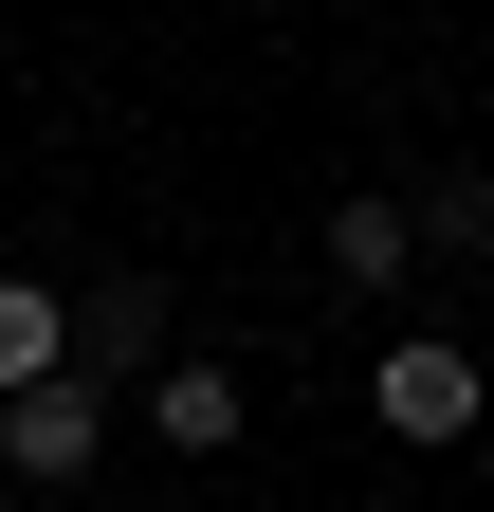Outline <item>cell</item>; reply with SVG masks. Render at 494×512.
Returning <instances> with one entry per match:
<instances>
[{
  "instance_id": "6da1fadb",
  "label": "cell",
  "mask_w": 494,
  "mask_h": 512,
  "mask_svg": "<svg viewBox=\"0 0 494 512\" xmlns=\"http://www.w3.org/2000/svg\"><path fill=\"white\" fill-rule=\"evenodd\" d=\"M92 458H110V403H92V384L0 403V476H37V494H55V476H92Z\"/></svg>"
},
{
  "instance_id": "7a4b0ae2",
  "label": "cell",
  "mask_w": 494,
  "mask_h": 512,
  "mask_svg": "<svg viewBox=\"0 0 494 512\" xmlns=\"http://www.w3.org/2000/svg\"><path fill=\"white\" fill-rule=\"evenodd\" d=\"M366 403H385V439H476V348H385V384H366Z\"/></svg>"
},
{
  "instance_id": "52a82bcc",
  "label": "cell",
  "mask_w": 494,
  "mask_h": 512,
  "mask_svg": "<svg viewBox=\"0 0 494 512\" xmlns=\"http://www.w3.org/2000/svg\"><path fill=\"white\" fill-rule=\"evenodd\" d=\"M403 220H421V238H476V256H494V165H440V183H421Z\"/></svg>"
},
{
  "instance_id": "3957f363",
  "label": "cell",
  "mask_w": 494,
  "mask_h": 512,
  "mask_svg": "<svg viewBox=\"0 0 494 512\" xmlns=\"http://www.w3.org/2000/svg\"><path fill=\"white\" fill-rule=\"evenodd\" d=\"M147 366H165V311H147V275H92V293H74V384L110 403V384H147Z\"/></svg>"
},
{
  "instance_id": "277c9868",
  "label": "cell",
  "mask_w": 494,
  "mask_h": 512,
  "mask_svg": "<svg viewBox=\"0 0 494 512\" xmlns=\"http://www.w3.org/2000/svg\"><path fill=\"white\" fill-rule=\"evenodd\" d=\"M37 384H74V293L0 275V403H37Z\"/></svg>"
},
{
  "instance_id": "8992f818",
  "label": "cell",
  "mask_w": 494,
  "mask_h": 512,
  "mask_svg": "<svg viewBox=\"0 0 494 512\" xmlns=\"http://www.w3.org/2000/svg\"><path fill=\"white\" fill-rule=\"evenodd\" d=\"M403 256H421L403 202H330V275H348V293H403Z\"/></svg>"
},
{
  "instance_id": "5b68a950",
  "label": "cell",
  "mask_w": 494,
  "mask_h": 512,
  "mask_svg": "<svg viewBox=\"0 0 494 512\" xmlns=\"http://www.w3.org/2000/svg\"><path fill=\"white\" fill-rule=\"evenodd\" d=\"M147 439H183V458H220V439H238V366L165 348V366H147Z\"/></svg>"
}]
</instances>
